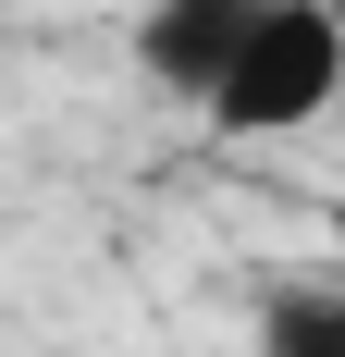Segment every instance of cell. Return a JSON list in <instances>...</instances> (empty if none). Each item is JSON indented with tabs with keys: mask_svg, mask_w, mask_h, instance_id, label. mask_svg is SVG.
Masks as SVG:
<instances>
[{
	"mask_svg": "<svg viewBox=\"0 0 345 357\" xmlns=\"http://www.w3.org/2000/svg\"><path fill=\"white\" fill-rule=\"evenodd\" d=\"M333 99H345V13L333 0H247L198 111H210V136H296Z\"/></svg>",
	"mask_w": 345,
	"mask_h": 357,
	"instance_id": "6da1fadb",
	"label": "cell"
},
{
	"mask_svg": "<svg viewBox=\"0 0 345 357\" xmlns=\"http://www.w3.org/2000/svg\"><path fill=\"white\" fill-rule=\"evenodd\" d=\"M235 25H247V0H148V13H136V62H148V86L210 99V74H222Z\"/></svg>",
	"mask_w": 345,
	"mask_h": 357,
	"instance_id": "7a4b0ae2",
	"label": "cell"
},
{
	"mask_svg": "<svg viewBox=\"0 0 345 357\" xmlns=\"http://www.w3.org/2000/svg\"><path fill=\"white\" fill-rule=\"evenodd\" d=\"M259 357H345V284H284L259 308Z\"/></svg>",
	"mask_w": 345,
	"mask_h": 357,
	"instance_id": "3957f363",
	"label": "cell"
}]
</instances>
